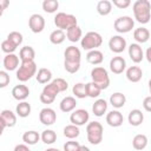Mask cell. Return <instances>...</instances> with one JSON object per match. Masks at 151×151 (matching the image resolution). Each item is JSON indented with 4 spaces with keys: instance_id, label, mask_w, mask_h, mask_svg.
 Returning <instances> with one entry per match:
<instances>
[{
    "instance_id": "obj_25",
    "label": "cell",
    "mask_w": 151,
    "mask_h": 151,
    "mask_svg": "<svg viewBox=\"0 0 151 151\" xmlns=\"http://www.w3.org/2000/svg\"><path fill=\"white\" fill-rule=\"evenodd\" d=\"M126 103V97L125 94H123L122 92H114L113 94H111L110 97V104L114 107V109H120L125 105Z\"/></svg>"
},
{
    "instance_id": "obj_11",
    "label": "cell",
    "mask_w": 151,
    "mask_h": 151,
    "mask_svg": "<svg viewBox=\"0 0 151 151\" xmlns=\"http://www.w3.org/2000/svg\"><path fill=\"white\" fill-rule=\"evenodd\" d=\"M28 26H29V29L33 32V33H40L44 31L45 28V19L42 15L35 13V14H32L28 19Z\"/></svg>"
},
{
    "instance_id": "obj_20",
    "label": "cell",
    "mask_w": 151,
    "mask_h": 151,
    "mask_svg": "<svg viewBox=\"0 0 151 151\" xmlns=\"http://www.w3.org/2000/svg\"><path fill=\"white\" fill-rule=\"evenodd\" d=\"M143 77V71L139 66H130L126 70V78L131 83H138Z\"/></svg>"
},
{
    "instance_id": "obj_40",
    "label": "cell",
    "mask_w": 151,
    "mask_h": 151,
    "mask_svg": "<svg viewBox=\"0 0 151 151\" xmlns=\"http://www.w3.org/2000/svg\"><path fill=\"white\" fill-rule=\"evenodd\" d=\"M7 39L8 40H11L15 46H19V45H21L22 44V40H24V38H22V34L20 33V32H17V31H13V32H11L8 35H7Z\"/></svg>"
},
{
    "instance_id": "obj_13",
    "label": "cell",
    "mask_w": 151,
    "mask_h": 151,
    "mask_svg": "<svg viewBox=\"0 0 151 151\" xmlns=\"http://www.w3.org/2000/svg\"><path fill=\"white\" fill-rule=\"evenodd\" d=\"M109 47L113 53H122L126 48V40L122 35H113L109 40Z\"/></svg>"
},
{
    "instance_id": "obj_24",
    "label": "cell",
    "mask_w": 151,
    "mask_h": 151,
    "mask_svg": "<svg viewBox=\"0 0 151 151\" xmlns=\"http://www.w3.org/2000/svg\"><path fill=\"white\" fill-rule=\"evenodd\" d=\"M133 38L137 41V44H144L150 39V31L145 27L136 28L133 32Z\"/></svg>"
},
{
    "instance_id": "obj_35",
    "label": "cell",
    "mask_w": 151,
    "mask_h": 151,
    "mask_svg": "<svg viewBox=\"0 0 151 151\" xmlns=\"http://www.w3.org/2000/svg\"><path fill=\"white\" fill-rule=\"evenodd\" d=\"M80 134V130H79V126L74 125V124H70V125H66L64 127V136L68 139H74L77 138L78 136Z\"/></svg>"
},
{
    "instance_id": "obj_30",
    "label": "cell",
    "mask_w": 151,
    "mask_h": 151,
    "mask_svg": "<svg viewBox=\"0 0 151 151\" xmlns=\"http://www.w3.org/2000/svg\"><path fill=\"white\" fill-rule=\"evenodd\" d=\"M40 139V134L37 132V131H26L24 134H22V142L27 145H34L39 142Z\"/></svg>"
},
{
    "instance_id": "obj_47",
    "label": "cell",
    "mask_w": 151,
    "mask_h": 151,
    "mask_svg": "<svg viewBox=\"0 0 151 151\" xmlns=\"http://www.w3.org/2000/svg\"><path fill=\"white\" fill-rule=\"evenodd\" d=\"M19 150H24V151H29V145L27 144H19L14 147V151H19Z\"/></svg>"
},
{
    "instance_id": "obj_17",
    "label": "cell",
    "mask_w": 151,
    "mask_h": 151,
    "mask_svg": "<svg viewBox=\"0 0 151 151\" xmlns=\"http://www.w3.org/2000/svg\"><path fill=\"white\" fill-rule=\"evenodd\" d=\"M12 96H13L14 99H17L19 101L26 100L28 98V96H29V88L26 85H22V84L17 85L12 90Z\"/></svg>"
},
{
    "instance_id": "obj_5",
    "label": "cell",
    "mask_w": 151,
    "mask_h": 151,
    "mask_svg": "<svg viewBox=\"0 0 151 151\" xmlns=\"http://www.w3.org/2000/svg\"><path fill=\"white\" fill-rule=\"evenodd\" d=\"M103 44V38L98 32H87L84 37H81L80 39V45L84 50L90 51V50H94L97 47H99Z\"/></svg>"
},
{
    "instance_id": "obj_51",
    "label": "cell",
    "mask_w": 151,
    "mask_h": 151,
    "mask_svg": "<svg viewBox=\"0 0 151 151\" xmlns=\"http://www.w3.org/2000/svg\"><path fill=\"white\" fill-rule=\"evenodd\" d=\"M2 14H4V11H2V9H1V8H0V17H1V15H2Z\"/></svg>"
},
{
    "instance_id": "obj_49",
    "label": "cell",
    "mask_w": 151,
    "mask_h": 151,
    "mask_svg": "<svg viewBox=\"0 0 151 151\" xmlns=\"http://www.w3.org/2000/svg\"><path fill=\"white\" fill-rule=\"evenodd\" d=\"M6 129V124H5V122H4V119L0 117V136L2 134V132H4V130Z\"/></svg>"
},
{
    "instance_id": "obj_44",
    "label": "cell",
    "mask_w": 151,
    "mask_h": 151,
    "mask_svg": "<svg viewBox=\"0 0 151 151\" xmlns=\"http://www.w3.org/2000/svg\"><path fill=\"white\" fill-rule=\"evenodd\" d=\"M79 146H80V144H79L78 142L70 140V142H66V143H65L64 150H65V151H79Z\"/></svg>"
},
{
    "instance_id": "obj_7",
    "label": "cell",
    "mask_w": 151,
    "mask_h": 151,
    "mask_svg": "<svg viewBox=\"0 0 151 151\" xmlns=\"http://www.w3.org/2000/svg\"><path fill=\"white\" fill-rule=\"evenodd\" d=\"M77 18L73 14H68L65 12H59L54 17V25L57 26V28L63 31H66L70 27L77 25Z\"/></svg>"
},
{
    "instance_id": "obj_22",
    "label": "cell",
    "mask_w": 151,
    "mask_h": 151,
    "mask_svg": "<svg viewBox=\"0 0 151 151\" xmlns=\"http://www.w3.org/2000/svg\"><path fill=\"white\" fill-rule=\"evenodd\" d=\"M76 106H77V100H76L74 97H71V96L63 98V100H61L60 104H59L60 110H61L63 112H65V113L72 112V111L76 109Z\"/></svg>"
},
{
    "instance_id": "obj_4",
    "label": "cell",
    "mask_w": 151,
    "mask_h": 151,
    "mask_svg": "<svg viewBox=\"0 0 151 151\" xmlns=\"http://www.w3.org/2000/svg\"><path fill=\"white\" fill-rule=\"evenodd\" d=\"M37 73V64L34 60H28V61H21L19 68L17 70V79L21 83H25L29 80L33 76Z\"/></svg>"
},
{
    "instance_id": "obj_23",
    "label": "cell",
    "mask_w": 151,
    "mask_h": 151,
    "mask_svg": "<svg viewBox=\"0 0 151 151\" xmlns=\"http://www.w3.org/2000/svg\"><path fill=\"white\" fill-rule=\"evenodd\" d=\"M83 37V31L78 25H74L72 27H70L68 29H66V38L71 41V42H77L81 39Z\"/></svg>"
},
{
    "instance_id": "obj_48",
    "label": "cell",
    "mask_w": 151,
    "mask_h": 151,
    "mask_svg": "<svg viewBox=\"0 0 151 151\" xmlns=\"http://www.w3.org/2000/svg\"><path fill=\"white\" fill-rule=\"evenodd\" d=\"M9 6V0H0V8L5 11Z\"/></svg>"
},
{
    "instance_id": "obj_6",
    "label": "cell",
    "mask_w": 151,
    "mask_h": 151,
    "mask_svg": "<svg viewBox=\"0 0 151 151\" xmlns=\"http://www.w3.org/2000/svg\"><path fill=\"white\" fill-rule=\"evenodd\" d=\"M91 78H92V81L96 83L101 90L107 88L109 85H110L109 73L101 66H97V67L92 68V71H91Z\"/></svg>"
},
{
    "instance_id": "obj_43",
    "label": "cell",
    "mask_w": 151,
    "mask_h": 151,
    "mask_svg": "<svg viewBox=\"0 0 151 151\" xmlns=\"http://www.w3.org/2000/svg\"><path fill=\"white\" fill-rule=\"evenodd\" d=\"M11 81L9 74L6 71H0V88L6 87Z\"/></svg>"
},
{
    "instance_id": "obj_37",
    "label": "cell",
    "mask_w": 151,
    "mask_h": 151,
    "mask_svg": "<svg viewBox=\"0 0 151 151\" xmlns=\"http://www.w3.org/2000/svg\"><path fill=\"white\" fill-rule=\"evenodd\" d=\"M72 92L73 94L79 98V99H84L87 97V92H86V84H83V83H77L73 88H72Z\"/></svg>"
},
{
    "instance_id": "obj_15",
    "label": "cell",
    "mask_w": 151,
    "mask_h": 151,
    "mask_svg": "<svg viewBox=\"0 0 151 151\" xmlns=\"http://www.w3.org/2000/svg\"><path fill=\"white\" fill-rule=\"evenodd\" d=\"M126 68V61L123 57H113L111 60H110V70L112 73L114 74H120L125 71Z\"/></svg>"
},
{
    "instance_id": "obj_42",
    "label": "cell",
    "mask_w": 151,
    "mask_h": 151,
    "mask_svg": "<svg viewBox=\"0 0 151 151\" xmlns=\"http://www.w3.org/2000/svg\"><path fill=\"white\" fill-rule=\"evenodd\" d=\"M52 81L54 83V85L57 86V88L59 90V92H64V91H66L68 88L67 81L65 79H63V78H57V79H53Z\"/></svg>"
},
{
    "instance_id": "obj_34",
    "label": "cell",
    "mask_w": 151,
    "mask_h": 151,
    "mask_svg": "<svg viewBox=\"0 0 151 151\" xmlns=\"http://www.w3.org/2000/svg\"><path fill=\"white\" fill-rule=\"evenodd\" d=\"M147 145V137L145 134H136L132 139V146L136 150H143Z\"/></svg>"
},
{
    "instance_id": "obj_50",
    "label": "cell",
    "mask_w": 151,
    "mask_h": 151,
    "mask_svg": "<svg viewBox=\"0 0 151 151\" xmlns=\"http://www.w3.org/2000/svg\"><path fill=\"white\" fill-rule=\"evenodd\" d=\"M145 57H146L147 61L150 63V61H151V57H150V48H147V51H146V55H145Z\"/></svg>"
},
{
    "instance_id": "obj_18",
    "label": "cell",
    "mask_w": 151,
    "mask_h": 151,
    "mask_svg": "<svg viewBox=\"0 0 151 151\" xmlns=\"http://www.w3.org/2000/svg\"><path fill=\"white\" fill-rule=\"evenodd\" d=\"M4 67L6 71H14L19 67V57L14 53H8L4 58Z\"/></svg>"
},
{
    "instance_id": "obj_19",
    "label": "cell",
    "mask_w": 151,
    "mask_h": 151,
    "mask_svg": "<svg viewBox=\"0 0 151 151\" xmlns=\"http://www.w3.org/2000/svg\"><path fill=\"white\" fill-rule=\"evenodd\" d=\"M104 60V54L101 51L94 48V50H90L86 54V61L88 64H92V65H99L101 64Z\"/></svg>"
},
{
    "instance_id": "obj_46",
    "label": "cell",
    "mask_w": 151,
    "mask_h": 151,
    "mask_svg": "<svg viewBox=\"0 0 151 151\" xmlns=\"http://www.w3.org/2000/svg\"><path fill=\"white\" fill-rule=\"evenodd\" d=\"M143 107H144V110L146 112H150L151 111V97L150 96H147V97L144 98V100H143Z\"/></svg>"
},
{
    "instance_id": "obj_16",
    "label": "cell",
    "mask_w": 151,
    "mask_h": 151,
    "mask_svg": "<svg viewBox=\"0 0 151 151\" xmlns=\"http://www.w3.org/2000/svg\"><path fill=\"white\" fill-rule=\"evenodd\" d=\"M124 117L118 110H112L106 114V123L112 127H118L123 124Z\"/></svg>"
},
{
    "instance_id": "obj_29",
    "label": "cell",
    "mask_w": 151,
    "mask_h": 151,
    "mask_svg": "<svg viewBox=\"0 0 151 151\" xmlns=\"http://www.w3.org/2000/svg\"><path fill=\"white\" fill-rule=\"evenodd\" d=\"M35 78L39 84H47L52 80V72L48 68L42 67L38 71V73H35Z\"/></svg>"
},
{
    "instance_id": "obj_8",
    "label": "cell",
    "mask_w": 151,
    "mask_h": 151,
    "mask_svg": "<svg viewBox=\"0 0 151 151\" xmlns=\"http://www.w3.org/2000/svg\"><path fill=\"white\" fill-rule=\"evenodd\" d=\"M133 27H134V20L129 15L119 17L113 22V28L116 29V32L122 33V34L129 33L130 31H132Z\"/></svg>"
},
{
    "instance_id": "obj_10",
    "label": "cell",
    "mask_w": 151,
    "mask_h": 151,
    "mask_svg": "<svg viewBox=\"0 0 151 151\" xmlns=\"http://www.w3.org/2000/svg\"><path fill=\"white\" fill-rule=\"evenodd\" d=\"M90 119V114L86 110L84 109H78V110H73L71 116H70V122L77 126H83L85 125Z\"/></svg>"
},
{
    "instance_id": "obj_36",
    "label": "cell",
    "mask_w": 151,
    "mask_h": 151,
    "mask_svg": "<svg viewBox=\"0 0 151 151\" xmlns=\"http://www.w3.org/2000/svg\"><path fill=\"white\" fill-rule=\"evenodd\" d=\"M40 139L42 140L44 144L51 145V144H53L57 140V133L53 130H50V129L44 130L42 133H41V136H40Z\"/></svg>"
},
{
    "instance_id": "obj_28",
    "label": "cell",
    "mask_w": 151,
    "mask_h": 151,
    "mask_svg": "<svg viewBox=\"0 0 151 151\" xmlns=\"http://www.w3.org/2000/svg\"><path fill=\"white\" fill-rule=\"evenodd\" d=\"M19 58L21 61H28V60H34L35 58V51L31 46H24L21 47L19 52Z\"/></svg>"
},
{
    "instance_id": "obj_9",
    "label": "cell",
    "mask_w": 151,
    "mask_h": 151,
    "mask_svg": "<svg viewBox=\"0 0 151 151\" xmlns=\"http://www.w3.org/2000/svg\"><path fill=\"white\" fill-rule=\"evenodd\" d=\"M58 93H60V92L57 88V86L54 85V83L53 81L47 83V85L44 86L42 92H41V94L39 97L40 98V101L42 104H52L54 101L55 97L58 96Z\"/></svg>"
},
{
    "instance_id": "obj_26",
    "label": "cell",
    "mask_w": 151,
    "mask_h": 151,
    "mask_svg": "<svg viewBox=\"0 0 151 151\" xmlns=\"http://www.w3.org/2000/svg\"><path fill=\"white\" fill-rule=\"evenodd\" d=\"M107 111V101L105 99H97L92 106V112L97 117L104 116V113Z\"/></svg>"
},
{
    "instance_id": "obj_27",
    "label": "cell",
    "mask_w": 151,
    "mask_h": 151,
    "mask_svg": "<svg viewBox=\"0 0 151 151\" xmlns=\"http://www.w3.org/2000/svg\"><path fill=\"white\" fill-rule=\"evenodd\" d=\"M0 117L4 119L6 127H13L17 124V116L11 110H2L0 113Z\"/></svg>"
},
{
    "instance_id": "obj_14",
    "label": "cell",
    "mask_w": 151,
    "mask_h": 151,
    "mask_svg": "<svg viewBox=\"0 0 151 151\" xmlns=\"http://www.w3.org/2000/svg\"><path fill=\"white\" fill-rule=\"evenodd\" d=\"M129 57L134 64H139L144 59V52L139 44L134 42L129 46Z\"/></svg>"
},
{
    "instance_id": "obj_3",
    "label": "cell",
    "mask_w": 151,
    "mask_h": 151,
    "mask_svg": "<svg viewBox=\"0 0 151 151\" xmlns=\"http://www.w3.org/2000/svg\"><path fill=\"white\" fill-rule=\"evenodd\" d=\"M103 133L104 129L103 125L99 122H91L86 126V136L87 140L92 145H98L103 140Z\"/></svg>"
},
{
    "instance_id": "obj_45",
    "label": "cell",
    "mask_w": 151,
    "mask_h": 151,
    "mask_svg": "<svg viewBox=\"0 0 151 151\" xmlns=\"http://www.w3.org/2000/svg\"><path fill=\"white\" fill-rule=\"evenodd\" d=\"M111 4H113L117 8L125 9V8H127L131 5V0H112Z\"/></svg>"
},
{
    "instance_id": "obj_33",
    "label": "cell",
    "mask_w": 151,
    "mask_h": 151,
    "mask_svg": "<svg viewBox=\"0 0 151 151\" xmlns=\"http://www.w3.org/2000/svg\"><path fill=\"white\" fill-rule=\"evenodd\" d=\"M66 39V34L63 29H54L51 34H50V41L53 44V45H60L65 41Z\"/></svg>"
},
{
    "instance_id": "obj_31",
    "label": "cell",
    "mask_w": 151,
    "mask_h": 151,
    "mask_svg": "<svg viewBox=\"0 0 151 151\" xmlns=\"http://www.w3.org/2000/svg\"><path fill=\"white\" fill-rule=\"evenodd\" d=\"M15 113H17L19 117H21V118L28 117V116L31 114V105H29L27 101L21 100V101L17 105V107H15Z\"/></svg>"
},
{
    "instance_id": "obj_38",
    "label": "cell",
    "mask_w": 151,
    "mask_h": 151,
    "mask_svg": "<svg viewBox=\"0 0 151 151\" xmlns=\"http://www.w3.org/2000/svg\"><path fill=\"white\" fill-rule=\"evenodd\" d=\"M86 92H87V97L90 98H97L99 97L100 92H101V88L93 81H90L86 84Z\"/></svg>"
},
{
    "instance_id": "obj_1",
    "label": "cell",
    "mask_w": 151,
    "mask_h": 151,
    "mask_svg": "<svg viewBox=\"0 0 151 151\" xmlns=\"http://www.w3.org/2000/svg\"><path fill=\"white\" fill-rule=\"evenodd\" d=\"M65 61L64 67L68 73H76L80 68V60H81V52L76 46H68L64 52Z\"/></svg>"
},
{
    "instance_id": "obj_32",
    "label": "cell",
    "mask_w": 151,
    "mask_h": 151,
    "mask_svg": "<svg viewBox=\"0 0 151 151\" xmlns=\"http://www.w3.org/2000/svg\"><path fill=\"white\" fill-rule=\"evenodd\" d=\"M112 11V4L111 1L109 0H100L98 4H97V12L98 14L105 17V15H109Z\"/></svg>"
},
{
    "instance_id": "obj_21",
    "label": "cell",
    "mask_w": 151,
    "mask_h": 151,
    "mask_svg": "<svg viewBox=\"0 0 151 151\" xmlns=\"http://www.w3.org/2000/svg\"><path fill=\"white\" fill-rule=\"evenodd\" d=\"M127 120H129L130 125H132V126H139L143 123V120H144V114H143V112L140 110L133 109V110L130 111V113L127 116Z\"/></svg>"
},
{
    "instance_id": "obj_39",
    "label": "cell",
    "mask_w": 151,
    "mask_h": 151,
    "mask_svg": "<svg viewBox=\"0 0 151 151\" xmlns=\"http://www.w3.org/2000/svg\"><path fill=\"white\" fill-rule=\"evenodd\" d=\"M41 6L46 13L52 14V13L57 12V9L59 8V2H58V0H44Z\"/></svg>"
},
{
    "instance_id": "obj_12",
    "label": "cell",
    "mask_w": 151,
    "mask_h": 151,
    "mask_svg": "<svg viewBox=\"0 0 151 151\" xmlns=\"http://www.w3.org/2000/svg\"><path fill=\"white\" fill-rule=\"evenodd\" d=\"M39 120L41 124H44L46 126L53 125L57 120V113L51 107H44L39 113Z\"/></svg>"
},
{
    "instance_id": "obj_41",
    "label": "cell",
    "mask_w": 151,
    "mask_h": 151,
    "mask_svg": "<svg viewBox=\"0 0 151 151\" xmlns=\"http://www.w3.org/2000/svg\"><path fill=\"white\" fill-rule=\"evenodd\" d=\"M0 47H1V51H4L6 54H8V53H14V51L17 50L18 46H15L11 40L6 39V40H4L1 42V46Z\"/></svg>"
},
{
    "instance_id": "obj_2",
    "label": "cell",
    "mask_w": 151,
    "mask_h": 151,
    "mask_svg": "<svg viewBox=\"0 0 151 151\" xmlns=\"http://www.w3.org/2000/svg\"><path fill=\"white\" fill-rule=\"evenodd\" d=\"M134 19L139 24H147L151 18V5L149 0H137L132 6Z\"/></svg>"
}]
</instances>
